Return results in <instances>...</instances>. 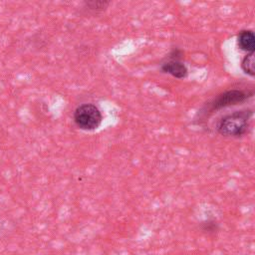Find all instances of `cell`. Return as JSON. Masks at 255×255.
<instances>
[{
	"label": "cell",
	"mask_w": 255,
	"mask_h": 255,
	"mask_svg": "<svg viewBox=\"0 0 255 255\" xmlns=\"http://www.w3.org/2000/svg\"><path fill=\"white\" fill-rule=\"evenodd\" d=\"M252 114L253 112L251 110H244L236 111L224 116L217 124L218 132L225 136L234 137L245 134L248 129V123Z\"/></svg>",
	"instance_id": "cell-1"
},
{
	"label": "cell",
	"mask_w": 255,
	"mask_h": 255,
	"mask_svg": "<svg viewBox=\"0 0 255 255\" xmlns=\"http://www.w3.org/2000/svg\"><path fill=\"white\" fill-rule=\"evenodd\" d=\"M102 119L100 110L92 104L81 105L74 113L75 124L84 130L96 129L101 125Z\"/></svg>",
	"instance_id": "cell-2"
},
{
	"label": "cell",
	"mask_w": 255,
	"mask_h": 255,
	"mask_svg": "<svg viewBox=\"0 0 255 255\" xmlns=\"http://www.w3.org/2000/svg\"><path fill=\"white\" fill-rule=\"evenodd\" d=\"M248 94L239 90H231L224 92L218 95L215 99H213L207 106L209 112H213L214 110H219L225 107H229L232 105H236L245 101L248 98Z\"/></svg>",
	"instance_id": "cell-3"
},
{
	"label": "cell",
	"mask_w": 255,
	"mask_h": 255,
	"mask_svg": "<svg viewBox=\"0 0 255 255\" xmlns=\"http://www.w3.org/2000/svg\"><path fill=\"white\" fill-rule=\"evenodd\" d=\"M161 70L178 79H183L187 76V68L180 61L168 60L161 65Z\"/></svg>",
	"instance_id": "cell-4"
},
{
	"label": "cell",
	"mask_w": 255,
	"mask_h": 255,
	"mask_svg": "<svg viewBox=\"0 0 255 255\" xmlns=\"http://www.w3.org/2000/svg\"><path fill=\"white\" fill-rule=\"evenodd\" d=\"M238 46L241 50L247 53L254 52L255 48V37L251 30H243L238 35Z\"/></svg>",
	"instance_id": "cell-5"
},
{
	"label": "cell",
	"mask_w": 255,
	"mask_h": 255,
	"mask_svg": "<svg viewBox=\"0 0 255 255\" xmlns=\"http://www.w3.org/2000/svg\"><path fill=\"white\" fill-rule=\"evenodd\" d=\"M242 70L250 75L251 77L254 76L255 74V68H254V52L247 53V55L243 58L242 63H241Z\"/></svg>",
	"instance_id": "cell-6"
},
{
	"label": "cell",
	"mask_w": 255,
	"mask_h": 255,
	"mask_svg": "<svg viewBox=\"0 0 255 255\" xmlns=\"http://www.w3.org/2000/svg\"><path fill=\"white\" fill-rule=\"evenodd\" d=\"M201 228L204 232H206L208 234H213V233H216V231L218 230V225L213 220H207L202 223Z\"/></svg>",
	"instance_id": "cell-7"
},
{
	"label": "cell",
	"mask_w": 255,
	"mask_h": 255,
	"mask_svg": "<svg viewBox=\"0 0 255 255\" xmlns=\"http://www.w3.org/2000/svg\"><path fill=\"white\" fill-rule=\"evenodd\" d=\"M110 2L108 1H89L87 2V5L92 9H103L106 8Z\"/></svg>",
	"instance_id": "cell-8"
},
{
	"label": "cell",
	"mask_w": 255,
	"mask_h": 255,
	"mask_svg": "<svg viewBox=\"0 0 255 255\" xmlns=\"http://www.w3.org/2000/svg\"><path fill=\"white\" fill-rule=\"evenodd\" d=\"M181 55H182V52H181L180 50H178V49H173V50L170 52L168 58H169V60L179 61V59L181 58Z\"/></svg>",
	"instance_id": "cell-9"
}]
</instances>
